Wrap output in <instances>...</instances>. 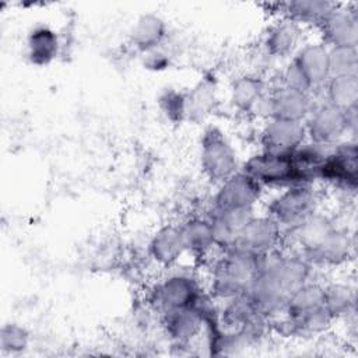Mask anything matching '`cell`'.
Here are the masks:
<instances>
[{"instance_id": "obj_7", "label": "cell", "mask_w": 358, "mask_h": 358, "mask_svg": "<svg viewBox=\"0 0 358 358\" xmlns=\"http://www.w3.org/2000/svg\"><path fill=\"white\" fill-rule=\"evenodd\" d=\"M317 196L312 185L285 187L267 206V214L282 228L294 227L316 211Z\"/></svg>"}, {"instance_id": "obj_15", "label": "cell", "mask_w": 358, "mask_h": 358, "mask_svg": "<svg viewBox=\"0 0 358 358\" xmlns=\"http://www.w3.org/2000/svg\"><path fill=\"white\" fill-rule=\"evenodd\" d=\"M148 253L162 267L175 266L186 253L179 225L166 224L159 227L148 242Z\"/></svg>"}, {"instance_id": "obj_24", "label": "cell", "mask_w": 358, "mask_h": 358, "mask_svg": "<svg viewBox=\"0 0 358 358\" xmlns=\"http://www.w3.org/2000/svg\"><path fill=\"white\" fill-rule=\"evenodd\" d=\"M60 49L57 34L49 27L34 28L27 39V56L35 66H46L52 63Z\"/></svg>"}, {"instance_id": "obj_8", "label": "cell", "mask_w": 358, "mask_h": 358, "mask_svg": "<svg viewBox=\"0 0 358 358\" xmlns=\"http://www.w3.org/2000/svg\"><path fill=\"white\" fill-rule=\"evenodd\" d=\"M319 180H326L345 190L358 185V148L354 140H343L330 147L319 169Z\"/></svg>"}, {"instance_id": "obj_31", "label": "cell", "mask_w": 358, "mask_h": 358, "mask_svg": "<svg viewBox=\"0 0 358 358\" xmlns=\"http://www.w3.org/2000/svg\"><path fill=\"white\" fill-rule=\"evenodd\" d=\"M256 214L253 207H238V208L210 211L208 217H214L220 220L236 236V241H238L241 232L245 229V227L250 222V220Z\"/></svg>"}, {"instance_id": "obj_25", "label": "cell", "mask_w": 358, "mask_h": 358, "mask_svg": "<svg viewBox=\"0 0 358 358\" xmlns=\"http://www.w3.org/2000/svg\"><path fill=\"white\" fill-rule=\"evenodd\" d=\"M323 298H324V285L309 280L301 287L295 288L287 296L284 310L281 313H285L292 317L301 316L306 312H310L316 308L323 306Z\"/></svg>"}, {"instance_id": "obj_5", "label": "cell", "mask_w": 358, "mask_h": 358, "mask_svg": "<svg viewBox=\"0 0 358 358\" xmlns=\"http://www.w3.org/2000/svg\"><path fill=\"white\" fill-rule=\"evenodd\" d=\"M241 171L248 173L262 187H288L292 185H302L291 154L262 150L260 152L250 155L243 162Z\"/></svg>"}, {"instance_id": "obj_1", "label": "cell", "mask_w": 358, "mask_h": 358, "mask_svg": "<svg viewBox=\"0 0 358 358\" xmlns=\"http://www.w3.org/2000/svg\"><path fill=\"white\" fill-rule=\"evenodd\" d=\"M259 271V255L238 245L222 250L211 275V295L220 301L238 296L249 288Z\"/></svg>"}, {"instance_id": "obj_6", "label": "cell", "mask_w": 358, "mask_h": 358, "mask_svg": "<svg viewBox=\"0 0 358 358\" xmlns=\"http://www.w3.org/2000/svg\"><path fill=\"white\" fill-rule=\"evenodd\" d=\"M313 106L315 101L312 94L274 85L273 88H268L255 112L263 116L264 120L284 119L303 123Z\"/></svg>"}, {"instance_id": "obj_19", "label": "cell", "mask_w": 358, "mask_h": 358, "mask_svg": "<svg viewBox=\"0 0 358 358\" xmlns=\"http://www.w3.org/2000/svg\"><path fill=\"white\" fill-rule=\"evenodd\" d=\"M267 91V84L262 77L257 74H243L232 81L229 87V102L238 112H255Z\"/></svg>"}, {"instance_id": "obj_16", "label": "cell", "mask_w": 358, "mask_h": 358, "mask_svg": "<svg viewBox=\"0 0 358 358\" xmlns=\"http://www.w3.org/2000/svg\"><path fill=\"white\" fill-rule=\"evenodd\" d=\"M162 326L172 343L190 344L200 334L204 319L197 306L185 308L162 313Z\"/></svg>"}, {"instance_id": "obj_10", "label": "cell", "mask_w": 358, "mask_h": 358, "mask_svg": "<svg viewBox=\"0 0 358 358\" xmlns=\"http://www.w3.org/2000/svg\"><path fill=\"white\" fill-rule=\"evenodd\" d=\"M330 46H358V14L355 7L337 4L317 27Z\"/></svg>"}, {"instance_id": "obj_27", "label": "cell", "mask_w": 358, "mask_h": 358, "mask_svg": "<svg viewBox=\"0 0 358 358\" xmlns=\"http://www.w3.org/2000/svg\"><path fill=\"white\" fill-rule=\"evenodd\" d=\"M288 317L291 319V323L294 327V337L323 334L331 327L334 322V317L329 313V310L324 306L316 308L296 317H292V316H288Z\"/></svg>"}, {"instance_id": "obj_3", "label": "cell", "mask_w": 358, "mask_h": 358, "mask_svg": "<svg viewBox=\"0 0 358 358\" xmlns=\"http://www.w3.org/2000/svg\"><path fill=\"white\" fill-rule=\"evenodd\" d=\"M200 166L207 179L217 185L241 169L235 148L217 126L207 127L201 136Z\"/></svg>"}, {"instance_id": "obj_2", "label": "cell", "mask_w": 358, "mask_h": 358, "mask_svg": "<svg viewBox=\"0 0 358 358\" xmlns=\"http://www.w3.org/2000/svg\"><path fill=\"white\" fill-rule=\"evenodd\" d=\"M303 124L309 141L333 147L345 140L347 134L355 131L357 108L344 112L327 102L315 103Z\"/></svg>"}, {"instance_id": "obj_20", "label": "cell", "mask_w": 358, "mask_h": 358, "mask_svg": "<svg viewBox=\"0 0 358 358\" xmlns=\"http://www.w3.org/2000/svg\"><path fill=\"white\" fill-rule=\"evenodd\" d=\"M186 95V120L204 122L217 106V87L211 77L200 78Z\"/></svg>"}, {"instance_id": "obj_21", "label": "cell", "mask_w": 358, "mask_h": 358, "mask_svg": "<svg viewBox=\"0 0 358 358\" xmlns=\"http://www.w3.org/2000/svg\"><path fill=\"white\" fill-rule=\"evenodd\" d=\"M179 229L186 253L203 257L215 248L208 217H190L179 224Z\"/></svg>"}, {"instance_id": "obj_28", "label": "cell", "mask_w": 358, "mask_h": 358, "mask_svg": "<svg viewBox=\"0 0 358 358\" xmlns=\"http://www.w3.org/2000/svg\"><path fill=\"white\" fill-rule=\"evenodd\" d=\"M257 313L259 312L253 302L246 292H243L225 301V306L220 316V323L228 330H236Z\"/></svg>"}, {"instance_id": "obj_34", "label": "cell", "mask_w": 358, "mask_h": 358, "mask_svg": "<svg viewBox=\"0 0 358 358\" xmlns=\"http://www.w3.org/2000/svg\"><path fill=\"white\" fill-rule=\"evenodd\" d=\"M144 66L150 70L159 71L168 67L169 64V56L161 50V48L151 50L148 53H144Z\"/></svg>"}, {"instance_id": "obj_30", "label": "cell", "mask_w": 358, "mask_h": 358, "mask_svg": "<svg viewBox=\"0 0 358 358\" xmlns=\"http://www.w3.org/2000/svg\"><path fill=\"white\" fill-rule=\"evenodd\" d=\"M29 345V333L18 323H6L0 330V348L4 354H21Z\"/></svg>"}, {"instance_id": "obj_32", "label": "cell", "mask_w": 358, "mask_h": 358, "mask_svg": "<svg viewBox=\"0 0 358 358\" xmlns=\"http://www.w3.org/2000/svg\"><path fill=\"white\" fill-rule=\"evenodd\" d=\"M159 108L165 117L172 123L186 120V95L178 90L169 88L159 95Z\"/></svg>"}, {"instance_id": "obj_33", "label": "cell", "mask_w": 358, "mask_h": 358, "mask_svg": "<svg viewBox=\"0 0 358 358\" xmlns=\"http://www.w3.org/2000/svg\"><path fill=\"white\" fill-rule=\"evenodd\" d=\"M277 85L287 87V88L296 90V91H302V92H309V94L313 92L308 80H306V77L303 76V73L299 70V67L292 60L281 71L280 84H277Z\"/></svg>"}, {"instance_id": "obj_4", "label": "cell", "mask_w": 358, "mask_h": 358, "mask_svg": "<svg viewBox=\"0 0 358 358\" xmlns=\"http://www.w3.org/2000/svg\"><path fill=\"white\" fill-rule=\"evenodd\" d=\"M203 299L197 278L189 273H172L161 280L151 291L150 303L159 313L196 308Z\"/></svg>"}, {"instance_id": "obj_23", "label": "cell", "mask_w": 358, "mask_h": 358, "mask_svg": "<svg viewBox=\"0 0 358 358\" xmlns=\"http://www.w3.org/2000/svg\"><path fill=\"white\" fill-rule=\"evenodd\" d=\"M324 102L344 112L358 106V76H331L323 85Z\"/></svg>"}, {"instance_id": "obj_12", "label": "cell", "mask_w": 358, "mask_h": 358, "mask_svg": "<svg viewBox=\"0 0 358 358\" xmlns=\"http://www.w3.org/2000/svg\"><path fill=\"white\" fill-rule=\"evenodd\" d=\"M282 227L268 214L255 215L241 232L235 245L256 255L281 246Z\"/></svg>"}, {"instance_id": "obj_11", "label": "cell", "mask_w": 358, "mask_h": 358, "mask_svg": "<svg viewBox=\"0 0 358 358\" xmlns=\"http://www.w3.org/2000/svg\"><path fill=\"white\" fill-rule=\"evenodd\" d=\"M259 138L262 150L280 154H291L308 140L302 122L284 119H267Z\"/></svg>"}, {"instance_id": "obj_29", "label": "cell", "mask_w": 358, "mask_h": 358, "mask_svg": "<svg viewBox=\"0 0 358 358\" xmlns=\"http://www.w3.org/2000/svg\"><path fill=\"white\" fill-rule=\"evenodd\" d=\"M329 60L331 76L357 74L358 69V50L350 46H330Z\"/></svg>"}, {"instance_id": "obj_13", "label": "cell", "mask_w": 358, "mask_h": 358, "mask_svg": "<svg viewBox=\"0 0 358 358\" xmlns=\"http://www.w3.org/2000/svg\"><path fill=\"white\" fill-rule=\"evenodd\" d=\"M306 77L312 91L323 88L331 77L329 46L323 42L306 43L299 46L291 59Z\"/></svg>"}, {"instance_id": "obj_14", "label": "cell", "mask_w": 358, "mask_h": 358, "mask_svg": "<svg viewBox=\"0 0 358 358\" xmlns=\"http://www.w3.org/2000/svg\"><path fill=\"white\" fill-rule=\"evenodd\" d=\"M302 38V27L285 17H280L273 25L268 27L264 35V50L268 56L285 59L294 56L299 49Z\"/></svg>"}, {"instance_id": "obj_17", "label": "cell", "mask_w": 358, "mask_h": 358, "mask_svg": "<svg viewBox=\"0 0 358 358\" xmlns=\"http://www.w3.org/2000/svg\"><path fill=\"white\" fill-rule=\"evenodd\" d=\"M352 241L347 229L336 227L324 241L308 256H305L312 264H320L327 267H336L344 264L351 256Z\"/></svg>"}, {"instance_id": "obj_9", "label": "cell", "mask_w": 358, "mask_h": 358, "mask_svg": "<svg viewBox=\"0 0 358 358\" xmlns=\"http://www.w3.org/2000/svg\"><path fill=\"white\" fill-rule=\"evenodd\" d=\"M263 187L243 171H238L221 183L213 196L210 211L253 207L260 200Z\"/></svg>"}, {"instance_id": "obj_18", "label": "cell", "mask_w": 358, "mask_h": 358, "mask_svg": "<svg viewBox=\"0 0 358 358\" xmlns=\"http://www.w3.org/2000/svg\"><path fill=\"white\" fill-rule=\"evenodd\" d=\"M168 35L165 21L154 14L147 13L140 15L130 31V43L140 53H148L161 48Z\"/></svg>"}, {"instance_id": "obj_22", "label": "cell", "mask_w": 358, "mask_h": 358, "mask_svg": "<svg viewBox=\"0 0 358 358\" xmlns=\"http://www.w3.org/2000/svg\"><path fill=\"white\" fill-rule=\"evenodd\" d=\"M338 3L327 0H296L280 4L281 17L289 18L302 25L319 27L324 17L337 6Z\"/></svg>"}, {"instance_id": "obj_26", "label": "cell", "mask_w": 358, "mask_h": 358, "mask_svg": "<svg viewBox=\"0 0 358 358\" xmlns=\"http://www.w3.org/2000/svg\"><path fill=\"white\" fill-rule=\"evenodd\" d=\"M323 306L336 319L347 316L354 310L355 306V292L344 282H331L324 285Z\"/></svg>"}]
</instances>
